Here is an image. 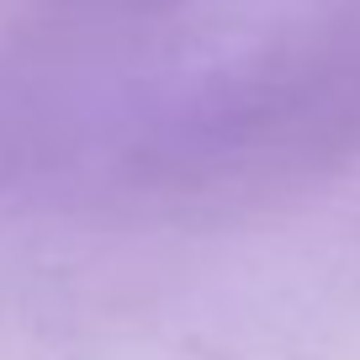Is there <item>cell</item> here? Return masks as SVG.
Here are the masks:
<instances>
[{
	"label": "cell",
	"instance_id": "6da1fadb",
	"mask_svg": "<svg viewBox=\"0 0 360 360\" xmlns=\"http://www.w3.org/2000/svg\"><path fill=\"white\" fill-rule=\"evenodd\" d=\"M360 122V0H58L0 90V169L180 186Z\"/></svg>",
	"mask_w": 360,
	"mask_h": 360
}]
</instances>
